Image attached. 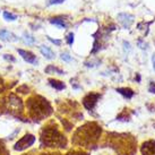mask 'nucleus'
<instances>
[{
  "label": "nucleus",
  "mask_w": 155,
  "mask_h": 155,
  "mask_svg": "<svg viewBox=\"0 0 155 155\" xmlns=\"http://www.w3.org/2000/svg\"><path fill=\"white\" fill-rule=\"evenodd\" d=\"M40 142H41V147L65 148L67 146V139L59 131V127L53 121H50L47 126L42 128L40 135Z\"/></svg>",
  "instance_id": "nucleus-1"
},
{
  "label": "nucleus",
  "mask_w": 155,
  "mask_h": 155,
  "mask_svg": "<svg viewBox=\"0 0 155 155\" xmlns=\"http://www.w3.org/2000/svg\"><path fill=\"white\" fill-rule=\"evenodd\" d=\"M101 127L94 122H88L75 133L73 143L79 146H94L101 136Z\"/></svg>",
  "instance_id": "nucleus-2"
},
{
  "label": "nucleus",
  "mask_w": 155,
  "mask_h": 155,
  "mask_svg": "<svg viewBox=\"0 0 155 155\" xmlns=\"http://www.w3.org/2000/svg\"><path fill=\"white\" fill-rule=\"evenodd\" d=\"M26 105H27L28 116L34 121L43 120L52 113V108L48 102V100L39 95L30 97Z\"/></svg>",
  "instance_id": "nucleus-3"
},
{
  "label": "nucleus",
  "mask_w": 155,
  "mask_h": 155,
  "mask_svg": "<svg viewBox=\"0 0 155 155\" xmlns=\"http://www.w3.org/2000/svg\"><path fill=\"white\" fill-rule=\"evenodd\" d=\"M114 137L111 138L112 144L116 146L117 152H119L122 155H134L136 151V140L133 136L128 135H117L112 134Z\"/></svg>",
  "instance_id": "nucleus-4"
},
{
  "label": "nucleus",
  "mask_w": 155,
  "mask_h": 155,
  "mask_svg": "<svg viewBox=\"0 0 155 155\" xmlns=\"http://www.w3.org/2000/svg\"><path fill=\"white\" fill-rule=\"evenodd\" d=\"M35 143V137L31 134H26L24 137H22L19 140H18L15 146H14V150L18 152H22L26 148H30L33 144Z\"/></svg>",
  "instance_id": "nucleus-5"
},
{
  "label": "nucleus",
  "mask_w": 155,
  "mask_h": 155,
  "mask_svg": "<svg viewBox=\"0 0 155 155\" xmlns=\"http://www.w3.org/2000/svg\"><path fill=\"white\" fill-rule=\"evenodd\" d=\"M101 95L97 93H90L83 99V104L87 110H92L95 107V104L97 103V100L100 99Z\"/></svg>",
  "instance_id": "nucleus-6"
},
{
  "label": "nucleus",
  "mask_w": 155,
  "mask_h": 155,
  "mask_svg": "<svg viewBox=\"0 0 155 155\" xmlns=\"http://www.w3.org/2000/svg\"><path fill=\"white\" fill-rule=\"evenodd\" d=\"M118 19H119V23L124 26V28H129L131 24L134 23V16L127 13L119 14L118 15Z\"/></svg>",
  "instance_id": "nucleus-7"
},
{
  "label": "nucleus",
  "mask_w": 155,
  "mask_h": 155,
  "mask_svg": "<svg viewBox=\"0 0 155 155\" xmlns=\"http://www.w3.org/2000/svg\"><path fill=\"white\" fill-rule=\"evenodd\" d=\"M142 154L143 155H155V142L154 140H148V142L143 144Z\"/></svg>",
  "instance_id": "nucleus-8"
},
{
  "label": "nucleus",
  "mask_w": 155,
  "mask_h": 155,
  "mask_svg": "<svg viewBox=\"0 0 155 155\" xmlns=\"http://www.w3.org/2000/svg\"><path fill=\"white\" fill-rule=\"evenodd\" d=\"M17 51L25 61L30 62V64H36V57L31 51H25V50H22V49H18Z\"/></svg>",
  "instance_id": "nucleus-9"
},
{
  "label": "nucleus",
  "mask_w": 155,
  "mask_h": 155,
  "mask_svg": "<svg viewBox=\"0 0 155 155\" xmlns=\"http://www.w3.org/2000/svg\"><path fill=\"white\" fill-rule=\"evenodd\" d=\"M0 39L4 40V41H17L18 40L13 33H10V32L7 30L0 31Z\"/></svg>",
  "instance_id": "nucleus-10"
},
{
  "label": "nucleus",
  "mask_w": 155,
  "mask_h": 155,
  "mask_svg": "<svg viewBox=\"0 0 155 155\" xmlns=\"http://www.w3.org/2000/svg\"><path fill=\"white\" fill-rule=\"evenodd\" d=\"M40 51H41V53H42L45 58H48V59H53V58L56 57V53L52 51L50 48L45 47V45H41V47H40Z\"/></svg>",
  "instance_id": "nucleus-11"
},
{
  "label": "nucleus",
  "mask_w": 155,
  "mask_h": 155,
  "mask_svg": "<svg viewBox=\"0 0 155 155\" xmlns=\"http://www.w3.org/2000/svg\"><path fill=\"white\" fill-rule=\"evenodd\" d=\"M117 92L120 93L121 95H124L127 99H131L134 96V91L131 88H128V87H122V88H117Z\"/></svg>",
  "instance_id": "nucleus-12"
},
{
  "label": "nucleus",
  "mask_w": 155,
  "mask_h": 155,
  "mask_svg": "<svg viewBox=\"0 0 155 155\" xmlns=\"http://www.w3.org/2000/svg\"><path fill=\"white\" fill-rule=\"evenodd\" d=\"M49 83H50V85H51L52 87H54V88L58 91H61L65 88V84H64L62 82H60V81H57V79H52V78H50V79H49Z\"/></svg>",
  "instance_id": "nucleus-13"
},
{
  "label": "nucleus",
  "mask_w": 155,
  "mask_h": 155,
  "mask_svg": "<svg viewBox=\"0 0 155 155\" xmlns=\"http://www.w3.org/2000/svg\"><path fill=\"white\" fill-rule=\"evenodd\" d=\"M50 23H52V24H54V25H58L60 28H66V22L64 18L61 17H56V18H51L50 19Z\"/></svg>",
  "instance_id": "nucleus-14"
},
{
  "label": "nucleus",
  "mask_w": 155,
  "mask_h": 155,
  "mask_svg": "<svg viewBox=\"0 0 155 155\" xmlns=\"http://www.w3.org/2000/svg\"><path fill=\"white\" fill-rule=\"evenodd\" d=\"M45 73L48 74H51V73H56V74H59V75H64V71L61 70V69L57 68V67H54V66H48L47 68H45Z\"/></svg>",
  "instance_id": "nucleus-15"
},
{
  "label": "nucleus",
  "mask_w": 155,
  "mask_h": 155,
  "mask_svg": "<svg viewBox=\"0 0 155 155\" xmlns=\"http://www.w3.org/2000/svg\"><path fill=\"white\" fill-rule=\"evenodd\" d=\"M4 17H5L6 21H15V19L17 18V16H16V15H14V14H12V13H8V12H5Z\"/></svg>",
  "instance_id": "nucleus-16"
},
{
  "label": "nucleus",
  "mask_w": 155,
  "mask_h": 155,
  "mask_svg": "<svg viewBox=\"0 0 155 155\" xmlns=\"http://www.w3.org/2000/svg\"><path fill=\"white\" fill-rule=\"evenodd\" d=\"M24 38H25V41L28 44H32V43H34L35 42V39L33 38V36H31L28 33H24Z\"/></svg>",
  "instance_id": "nucleus-17"
},
{
  "label": "nucleus",
  "mask_w": 155,
  "mask_h": 155,
  "mask_svg": "<svg viewBox=\"0 0 155 155\" xmlns=\"http://www.w3.org/2000/svg\"><path fill=\"white\" fill-rule=\"evenodd\" d=\"M0 155H8V152H7L5 145L1 142H0Z\"/></svg>",
  "instance_id": "nucleus-18"
},
{
  "label": "nucleus",
  "mask_w": 155,
  "mask_h": 155,
  "mask_svg": "<svg viewBox=\"0 0 155 155\" xmlns=\"http://www.w3.org/2000/svg\"><path fill=\"white\" fill-rule=\"evenodd\" d=\"M66 155H88V154L85 153V152H83V151H71Z\"/></svg>",
  "instance_id": "nucleus-19"
},
{
  "label": "nucleus",
  "mask_w": 155,
  "mask_h": 155,
  "mask_svg": "<svg viewBox=\"0 0 155 155\" xmlns=\"http://www.w3.org/2000/svg\"><path fill=\"white\" fill-rule=\"evenodd\" d=\"M66 39H67V42H68V44H70V45H71V44H73V42H74V34H73V33H69V34L67 35V38H66Z\"/></svg>",
  "instance_id": "nucleus-20"
},
{
  "label": "nucleus",
  "mask_w": 155,
  "mask_h": 155,
  "mask_svg": "<svg viewBox=\"0 0 155 155\" xmlns=\"http://www.w3.org/2000/svg\"><path fill=\"white\" fill-rule=\"evenodd\" d=\"M61 59L65 61H70L71 60V58L69 57V54L67 53V52H65V53H61Z\"/></svg>",
  "instance_id": "nucleus-21"
},
{
  "label": "nucleus",
  "mask_w": 155,
  "mask_h": 155,
  "mask_svg": "<svg viewBox=\"0 0 155 155\" xmlns=\"http://www.w3.org/2000/svg\"><path fill=\"white\" fill-rule=\"evenodd\" d=\"M4 58L6 59V60H10L12 62H15L16 61V59L14 58V57H12V54H4Z\"/></svg>",
  "instance_id": "nucleus-22"
},
{
  "label": "nucleus",
  "mask_w": 155,
  "mask_h": 155,
  "mask_svg": "<svg viewBox=\"0 0 155 155\" xmlns=\"http://www.w3.org/2000/svg\"><path fill=\"white\" fill-rule=\"evenodd\" d=\"M65 0H50L49 5H57V4H62Z\"/></svg>",
  "instance_id": "nucleus-23"
},
{
  "label": "nucleus",
  "mask_w": 155,
  "mask_h": 155,
  "mask_svg": "<svg viewBox=\"0 0 155 155\" xmlns=\"http://www.w3.org/2000/svg\"><path fill=\"white\" fill-rule=\"evenodd\" d=\"M148 91L151 92V93H154L155 94V84L153 82L150 84V87H148Z\"/></svg>",
  "instance_id": "nucleus-24"
},
{
  "label": "nucleus",
  "mask_w": 155,
  "mask_h": 155,
  "mask_svg": "<svg viewBox=\"0 0 155 155\" xmlns=\"http://www.w3.org/2000/svg\"><path fill=\"white\" fill-rule=\"evenodd\" d=\"M48 39H49V41H50V42L57 44V45H60V44H61V41H60V40H53V39H51V38H48Z\"/></svg>",
  "instance_id": "nucleus-25"
},
{
  "label": "nucleus",
  "mask_w": 155,
  "mask_h": 155,
  "mask_svg": "<svg viewBox=\"0 0 155 155\" xmlns=\"http://www.w3.org/2000/svg\"><path fill=\"white\" fill-rule=\"evenodd\" d=\"M138 45H139V47L142 48V49H146V43L144 44V43L142 42V41H140V40L138 41Z\"/></svg>",
  "instance_id": "nucleus-26"
},
{
  "label": "nucleus",
  "mask_w": 155,
  "mask_h": 155,
  "mask_svg": "<svg viewBox=\"0 0 155 155\" xmlns=\"http://www.w3.org/2000/svg\"><path fill=\"white\" fill-rule=\"evenodd\" d=\"M152 62H153V68L155 70V54H153V57H152Z\"/></svg>",
  "instance_id": "nucleus-27"
},
{
  "label": "nucleus",
  "mask_w": 155,
  "mask_h": 155,
  "mask_svg": "<svg viewBox=\"0 0 155 155\" xmlns=\"http://www.w3.org/2000/svg\"><path fill=\"white\" fill-rule=\"evenodd\" d=\"M41 155H60V154L59 153H47V154L44 153V154H41Z\"/></svg>",
  "instance_id": "nucleus-28"
},
{
  "label": "nucleus",
  "mask_w": 155,
  "mask_h": 155,
  "mask_svg": "<svg viewBox=\"0 0 155 155\" xmlns=\"http://www.w3.org/2000/svg\"><path fill=\"white\" fill-rule=\"evenodd\" d=\"M24 155H32V154H24Z\"/></svg>",
  "instance_id": "nucleus-29"
},
{
  "label": "nucleus",
  "mask_w": 155,
  "mask_h": 155,
  "mask_svg": "<svg viewBox=\"0 0 155 155\" xmlns=\"http://www.w3.org/2000/svg\"><path fill=\"white\" fill-rule=\"evenodd\" d=\"M0 48H1V47H0Z\"/></svg>",
  "instance_id": "nucleus-30"
}]
</instances>
